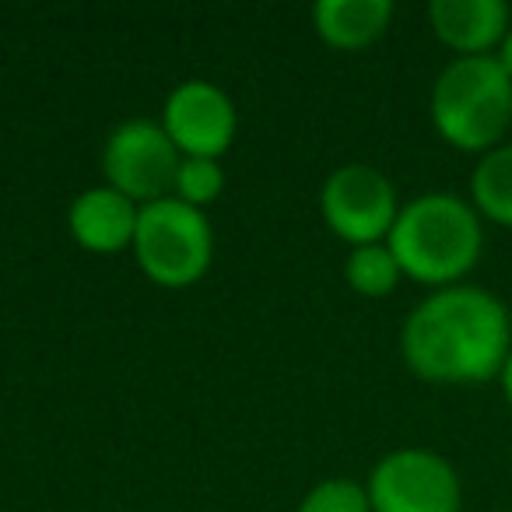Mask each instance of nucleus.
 <instances>
[{"label": "nucleus", "mask_w": 512, "mask_h": 512, "mask_svg": "<svg viewBox=\"0 0 512 512\" xmlns=\"http://www.w3.org/2000/svg\"><path fill=\"white\" fill-rule=\"evenodd\" d=\"M502 390H505V400L512 404V351H509V358H505V369H502Z\"/></svg>", "instance_id": "nucleus-17"}, {"label": "nucleus", "mask_w": 512, "mask_h": 512, "mask_svg": "<svg viewBox=\"0 0 512 512\" xmlns=\"http://www.w3.org/2000/svg\"><path fill=\"white\" fill-rule=\"evenodd\" d=\"M316 32L337 50H362L376 43L393 22L390 0H320L313 8Z\"/></svg>", "instance_id": "nucleus-11"}, {"label": "nucleus", "mask_w": 512, "mask_h": 512, "mask_svg": "<svg viewBox=\"0 0 512 512\" xmlns=\"http://www.w3.org/2000/svg\"><path fill=\"white\" fill-rule=\"evenodd\" d=\"M432 32L460 57H491L512 29L502 0H432Z\"/></svg>", "instance_id": "nucleus-9"}, {"label": "nucleus", "mask_w": 512, "mask_h": 512, "mask_svg": "<svg viewBox=\"0 0 512 512\" xmlns=\"http://www.w3.org/2000/svg\"><path fill=\"white\" fill-rule=\"evenodd\" d=\"M299 512H372V502H369V491L358 481L330 477V481H320L302 498Z\"/></svg>", "instance_id": "nucleus-14"}, {"label": "nucleus", "mask_w": 512, "mask_h": 512, "mask_svg": "<svg viewBox=\"0 0 512 512\" xmlns=\"http://www.w3.org/2000/svg\"><path fill=\"white\" fill-rule=\"evenodd\" d=\"M344 274H348V285L355 288V292L379 299V295H390L393 288H397V281H400V274H404V271H400L397 256L390 253V246H379V242H372V246H355V249H351Z\"/></svg>", "instance_id": "nucleus-13"}, {"label": "nucleus", "mask_w": 512, "mask_h": 512, "mask_svg": "<svg viewBox=\"0 0 512 512\" xmlns=\"http://www.w3.org/2000/svg\"><path fill=\"white\" fill-rule=\"evenodd\" d=\"M484 249L481 214L456 193H421L400 207L390 228V253L407 278L449 288L474 271Z\"/></svg>", "instance_id": "nucleus-2"}, {"label": "nucleus", "mask_w": 512, "mask_h": 512, "mask_svg": "<svg viewBox=\"0 0 512 512\" xmlns=\"http://www.w3.org/2000/svg\"><path fill=\"white\" fill-rule=\"evenodd\" d=\"M498 64H502V71L512 78V29L505 32V39H502V46H498Z\"/></svg>", "instance_id": "nucleus-16"}, {"label": "nucleus", "mask_w": 512, "mask_h": 512, "mask_svg": "<svg viewBox=\"0 0 512 512\" xmlns=\"http://www.w3.org/2000/svg\"><path fill=\"white\" fill-rule=\"evenodd\" d=\"M134 253L155 285L186 288L211 267L214 235L200 207L183 204L179 197H162L137 211Z\"/></svg>", "instance_id": "nucleus-4"}, {"label": "nucleus", "mask_w": 512, "mask_h": 512, "mask_svg": "<svg viewBox=\"0 0 512 512\" xmlns=\"http://www.w3.org/2000/svg\"><path fill=\"white\" fill-rule=\"evenodd\" d=\"M225 186V176H221L218 162L214 158H183L179 165V176H176V186L172 190L179 193V200L190 207H204L211 204L214 197L221 193Z\"/></svg>", "instance_id": "nucleus-15"}, {"label": "nucleus", "mask_w": 512, "mask_h": 512, "mask_svg": "<svg viewBox=\"0 0 512 512\" xmlns=\"http://www.w3.org/2000/svg\"><path fill=\"white\" fill-rule=\"evenodd\" d=\"M162 127L186 158H218L235 137V106L211 81H183L165 99Z\"/></svg>", "instance_id": "nucleus-8"}, {"label": "nucleus", "mask_w": 512, "mask_h": 512, "mask_svg": "<svg viewBox=\"0 0 512 512\" xmlns=\"http://www.w3.org/2000/svg\"><path fill=\"white\" fill-rule=\"evenodd\" d=\"M137 211L141 207L130 197H123L113 186H95L85 190L71 204L67 225L71 235L92 253H120V249L134 246L137 232Z\"/></svg>", "instance_id": "nucleus-10"}, {"label": "nucleus", "mask_w": 512, "mask_h": 512, "mask_svg": "<svg viewBox=\"0 0 512 512\" xmlns=\"http://www.w3.org/2000/svg\"><path fill=\"white\" fill-rule=\"evenodd\" d=\"M179 148L165 134L162 123L151 120H127L109 134L102 151V172L109 186L120 190L137 204L162 200L176 186L179 176Z\"/></svg>", "instance_id": "nucleus-6"}, {"label": "nucleus", "mask_w": 512, "mask_h": 512, "mask_svg": "<svg viewBox=\"0 0 512 512\" xmlns=\"http://www.w3.org/2000/svg\"><path fill=\"white\" fill-rule=\"evenodd\" d=\"M470 197L477 214L502 228H512V144H498L477 162L470 176Z\"/></svg>", "instance_id": "nucleus-12"}, {"label": "nucleus", "mask_w": 512, "mask_h": 512, "mask_svg": "<svg viewBox=\"0 0 512 512\" xmlns=\"http://www.w3.org/2000/svg\"><path fill=\"white\" fill-rule=\"evenodd\" d=\"M400 348L428 383H488L512 351L509 309L484 288H439L407 316Z\"/></svg>", "instance_id": "nucleus-1"}, {"label": "nucleus", "mask_w": 512, "mask_h": 512, "mask_svg": "<svg viewBox=\"0 0 512 512\" xmlns=\"http://www.w3.org/2000/svg\"><path fill=\"white\" fill-rule=\"evenodd\" d=\"M372 512H460V474L432 449H393L369 474Z\"/></svg>", "instance_id": "nucleus-5"}, {"label": "nucleus", "mask_w": 512, "mask_h": 512, "mask_svg": "<svg viewBox=\"0 0 512 512\" xmlns=\"http://www.w3.org/2000/svg\"><path fill=\"white\" fill-rule=\"evenodd\" d=\"M320 207L327 225L355 246H372L383 235H390L393 221L400 214L397 190H393L390 179L372 165L358 162L341 165L323 183Z\"/></svg>", "instance_id": "nucleus-7"}, {"label": "nucleus", "mask_w": 512, "mask_h": 512, "mask_svg": "<svg viewBox=\"0 0 512 512\" xmlns=\"http://www.w3.org/2000/svg\"><path fill=\"white\" fill-rule=\"evenodd\" d=\"M432 123L460 151L498 148L512 127V78L498 57H456L432 88Z\"/></svg>", "instance_id": "nucleus-3"}]
</instances>
